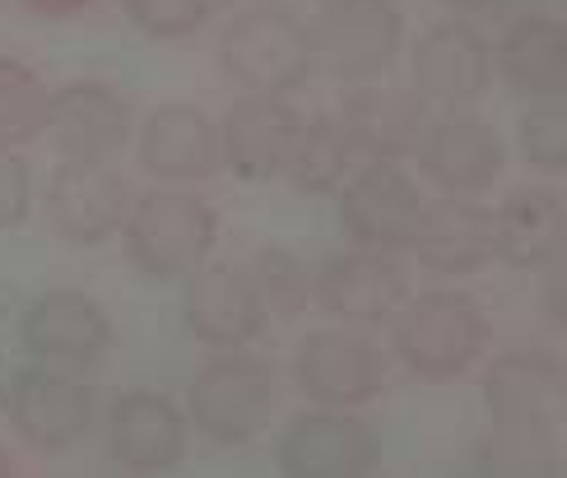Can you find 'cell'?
Masks as SVG:
<instances>
[{
    "mask_svg": "<svg viewBox=\"0 0 567 478\" xmlns=\"http://www.w3.org/2000/svg\"><path fill=\"white\" fill-rule=\"evenodd\" d=\"M219 70L243 93H266V98L298 93L317 70L307 23L279 6L243 10L219 38Z\"/></svg>",
    "mask_w": 567,
    "mask_h": 478,
    "instance_id": "1",
    "label": "cell"
},
{
    "mask_svg": "<svg viewBox=\"0 0 567 478\" xmlns=\"http://www.w3.org/2000/svg\"><path fill=\"white\" fill-rule=\"evenodd\" d=\"M395 357L419 381H461L488 344V321L465 293H423L395 312Z\"/></svg>",
    "mask_w": 567,
    "mask_h": 478,
    "instance_id": "2",
    "label": "cell"
},
{
    "mask_svg": "<svg viewBox=\"0 0 567 478\" xmlns=\"http://www.w3.org/2000/svg\"><path fill=\"white\" fill-rule=\"evenodd\" d=\"M126 251L131 266L150 279H182L200 270L209 251H215L219 219L196 190L163 186L135 200L126 214Z\"/></svg>",
    "mask_w": 567,
    "mask_h": 478,
    "instance_id": "3",
    "label": "cell"
},
{
    "mask_svg": "<svg viewBox=\"0 0 567 478\" xmlns=\"http://www.w3.org/2000/svg\"><path fill=\"white\" fill-rule=\"evenodd\" d=\"M312 56L340 84H372L386 75L405 42V19L395 0H321L307 23Z\"/></svg>",
    "mask_w": 567,
    "mask_h": 478,
    "instance_id": "4",
    "label": "cell"
},
{
    "mask_svg": "<svg viewBox=\"0 0 567 478\" xmlns=\"http://www.w3.org/2000/svg\"><path fill=\"white\" fill-rule=\"evenodd\" d=\"M275 372L251 353L228 349L215 363H205L192 381V418L219 446H247L270 427L275 414Z\"/></svg>",
    "mask_w": 567,
    "mask_h": 478,
    "instance_id": "5",
    "label": "cell"
},
{
    "mask_svg": "<svg viewBox=\"0 0 567 478\" xmlns=\"http://www.w3.org/2000/svg\"><path fill=\"white\" fill-rule=\"evenodd\" d=\"M293 381L321 409H359V404L382 395L386 357L368 334L326 325L293 349Z\"/></svg>",
    "mask_w": 567,
    "mask_h": 478,
    "instance_id": "6",
    "label": "cell"
},
{
    "mask_svg": "<svg viewBox=\"0 0 567 478\" xmlns=\"http://www.w3.org/2000/svg\"><path fill=\"white\" fill-rule=\"evenodd\" d=\"M423 209L419 186L395 163H368L340 186V228L363 251H405Z\"/></svg>",
    "mask_w": 567,
    "mask_h": 478,
    "instance_id": "7",
    "label": "cell"
},
{
    "mask_svg": "<svg viewBox=\"0 0 567 478\" xmlns=\"http://www.w3.org/2000/svg\"><path fill=\"white\" fill-rule=\"evenodd\" d=\"M419 167L442 196H461V200H475L484 190L503 177V163H507V149H503V135L493 131V122L484 116H470V112H452L442 122H429L423 126V139H419Z\"/></svg>",
    "mask_w": 567,
    "mask_h": 478,
    "instance_id": "8",
    "label": "cell"
},
{
    "mask_svg": "<svg viewBox=\"0 0 567 478\" xmlns=\"http://www.w3.org/2000/svg\"><path fill=\"white\" fill-rule=\"evenodd\" d=\"M131 181L112 163H75L65 158L47 181V219L56 237L75 247H99L126 224Z\"/></svg>",
    "mask_w": 567,
    "mask_h": 478,
    "instance_id": "9",
    "label": "cell"
},
{
    "mask_svg": "<svg viewBox=\"0 0 567 478\" xmlns=\"http://www.w3.org/2000/svg\"><path fill=\"white\" fill-rule=\"evenodd\" d=\"M47 135L61 158L107 163L131 135V103L103 80H70L47 93Z\"/></svg>",
    "mask_w": 567,
    "mask_h": 478,
    "instance_id": "10",
    "label": "cell"
},
{
    "mask_svg": "<svg viewBox=\"0 0 567 478\" xmlns=\"http://www.w3.org/2000/svg\"><path fill=\"white\" fill-rule=\"evenodd\" d=\"M93 409H99L93 391L80 376L56 372V367L19 372L14 386H10L14 433L33 450H52V456L56 450H70L75 441H84V433L93 427Z\"/></svg>",
    "mask_w": 567,
    "mask_h": 478,
    "instance_id": "11",
    "label": "cell"
},
{
    "mask_svg": "<svg viewBox=\"0 0 567 478\" xmlns=\"http://www.w3.org/2000/svg\"><path fill=\"white\" fill-rule=\"evenodd\" d=\"M414 93L423 103H437V107H465L488 93L493 84V52L488 42L470 29V23H433L429 33L414 42Z\"/></svg>",
    "mask_w": 567,
    "mask_h": 478,
    "instance_id": "12",
    "label": "cell"
},
{
    "mask_svg": "<svg viewBox=\"0 0 567 478\" xmlns=\"http://www.w3.org/2000/svg\"><path fill=\"white\" fill-rule=\"evenodd\" d=\"M377 465V437L363 418L317 409L289 423L279 437L284 478H368Z\"/></svg>",
    "mask_w": 567,
    "mask_h": 478,
    "instance_id": "13",
    "label": "cell"
},
{
    "mask_svg": "<svg viewBox=\"0 0 567 478\" xmlns=\"http://www.w3.org/2000/svg\"><path fill=\"white\" fill-rule=\"evenodd\" d=\"M312 298L344 325H382L405 306L410 283L386 260V251H340L317 270Z\"/></svg>",
    "mask_w": 567,
    "mask_h": 478,
    "instance_id": "14",
    "label": "cell"
},
{
    "mask_svg": "<svg viewBox=\"0 0 567 478\" xmlns=\"http://www.w3.org/2000/svg\"><path fill=\"white\" fill-rule=\"evenodd\" d=\"M19 334L47 367H93L112 349V321L84 293H42L23 312Z\"/></svg>",
    "mask_w": 567,
    "mask_h": 478,
    "instance_id": "15",
    "label": "cell"
},
{
    "mask_svg": "<svg viewBox=\"0 0 567 478\" xmlns=\"http://www.w3.org/2000/svg\"><path fill=\"white\" fill-rule=\"evenodd\" d=\"M429 103L414 89H395V84H353V93L340 103L336 122L344 126L349 145L372 163H395L410 158L429 126Z\"/></svg>",
    "mask_w": 567,
    "mask_h": 478,
    "instance_id": "16",
    "label": "cell"
},
{
    "mask_svg": "<svg viewBox=\"0 0 567 478\" xmlns=\"http://www.w3.org/2000/svg\"><path fill=\"white\" fill-rule=\"evenodd\" d=\"M182 321L196 340L215 349H243L266 330V306L256 298L243 270L233 266H200L186 279L182 293Z\"/></svg>",
    "mask_w": 567,
    "mask_h": 478,
    "instance_id": "17",
    "label": "cell"
},
{
    "mask_svg": "<svg viewBox=\"0 0 567 478\" xmlns=\"http://www.w3.org/2000/svg\"><path fill=\"white\" fill-rule=\"evenodd\" d=\"M107 456L131 474H163L186 456V418L168 395L131 391L107 409Z\"/></svg>",
    "mask_w": 567,
    "mask_h": 478,
    "instance_id": "18",
    "label": "cell"
},
{
    "mask_svg": "<svg viewBox=\"0 0 567 478\" xmlns=\"http://www.w3.org/2000/svg\"><path fill=\"white\" fill-rule=\"evenodd\" d=\"M224 163L219 154V126L209 122L200 107L186 103H168L145 116L140 126V167L154 181H205L215 167Z\"/></svg>",
    "mask_w": 567,
    "mask_h": 478,
    "instance_id": "19",
    "label": "cell"
},
{
    "mask_svg": "<svg viewBox=\"0 0 567 478\" xmlns=\"http://www.w3.org/2000/svg\"><path fill=\"white\" fill-rule=\"evenodd\" d=\"M298 112L284 98H266V93H247L243 103H233L224 126H219V154L233 163V173L247 181H270L284 173L289 149L298 139Z\"/></svg>",
    "mask_w": 567,
    "mask_h": 478,
    "instance_id": "20",
    "label": "cell"
},
{
    "mask_svg": "<svg viewBox=\"0 0 567 478\" xmlns=\"http://www.w3.org/2000/svg\"><path fill=\"white\" fill-rule=\"evenodd\" d=\"M493 214V256L507 260L516 270H545L558 266L567 247V209L554 190L522 186L507 190Z\"/></svg>",
    "mask_w": 567,
    "mask_h": 478,
    "instance_id": "21",
    "label": "cell"
},
{
    "mask_svg": "<svg viewBox=\"0 0 567 478\" xmlns=\"http://www.w3.org/2000/svg\"><path fill=\"white\" fill-rule=\"evenodd\" d=\"M410 251L433 274H475L493 260V214L475 200L446 196L442 205L423 209Z\"/></svg>",
    "mask_w": 567,
    "mask_h": 478,
    "instance_id": "22",
    "label": "cell"
},
{
    "mask_svg": "<svg viewBox=\"0 0 567 478\" xmlns=\"http://www.w3.org/2000/svg\"><path fill=\"white\" fill-rule=\"evenodd\" d=\"M484 404L507 427H545L563 409V372L549 353H503L484 376Z\"/></svg>",
    "mask_w": 567,
    "mask_h": 478,
    "instance_id": "23",
    "label": "cell"
},
{
    "mask_svg": "<svg viewBox=\"0 0 567 478\" xmlns=\"http://www.w3.org/2000/svg\"><path fill=\"white\" fill-rule=\"evenodd\" d=\"M498 75L516 98H558L567 89V29L558 19H516L498 42Z\"/></svg>",
    "mask_w": 567,
    "mask_h": 478,
    "instance_id": "24",
    "label": "cell"
},
{
    "mask_svg": "<svg viewBox=\"0 0 567 478\" xmlns=\"http://www.w3.org/2000/svg\"><path fill=\"white\" fill-rule=\"evenodd\" d=\"M353 163H359V149L349 145L344 126L336 116H317V122L298 126L289 163H284V177H289V186L302 190V196H330V190H340L353 177Z\"/></svg>",
    "mask_w": 567,
    "mask_h": 478,
    "instance_id": "25",
    "label": "cell"
},
{
    "mask_svg": "<svg viewBox=\"0 0 567 478\" xmlns=\"http://www.w3.org/2000/svg\"><path fill=\"white\" fill-rule=\"evenodd\" d=\"M47 126V89L23 61L0 56V149L33 145Z\"/></svg>",
    "mask_w": 567,
    "mask_h": 478,
    "instance_id": "26",
    "label": "cell"
},
{
    "mask_svg": "<svg viewBox=\"0 0 567 478\" xmlns=\"http://www.w3.org/2000/svg\"><path fill=\"white\" fill-rule=\"evenodd\" d=\"M247 283L261 298L266 316H298L307 298H312V283H307V270L298 266L293 251L284 247H256L251 251V266L243 270Z\"/></svg>",
    "mask_w": 567,
    "mask_h": 478,
    "instance_id": "27",
    "label": "cell"
},
{
    "mask_svg": "<svg viewBox=\"0 0 567 478\" xmlns=\"http://www.w3.org/2000/svg\"><path fill=\"white\" fill-rule=\"evenodd\" d=\"M516 145L522 158L545 167V173H563L567 167V107L558 98H539L535 107L522 112L516 122Z\"/></svg>",
    "mask_w": 567,
    "mask_h": 478,
    "instance_id": "28",
    "label": "cell"
},
{
    "mask_svg": "<svg viewBox=\"0 0 567 478\" xmlns=\"http://www.w3.org/2000/svg\"><path fill=\"white\" fill-rule=\"evenodd\" d=\"M215 0H126L131 23L154 42H182L205 29Z\"/></svg>",
    "mask_w": 567,
    "mask_h": 478,
    "instance_id": "29",
    "label": "cell"
},
{
    "mask_svg": "<svg viewBox=\"0 0 567 478\" xmlns=\"http://www.w3.org/2000/svg\"><path fill=\"white\" fill-rule=\"evenodd\" d=\"M33 209V173L14 149H0V232L23 228Z\"/></svg>",
    "mask_w": 567,
    "mask_h": 478,
    "instance_id": "30",
    "label": "cell"
},
{
    "mask_svg": "<svg viewBox=\"0 0 567 478\" xmlns=\"http://www.w3.org/2000/svg\"><path fill=\"white\" fill-rule=\"evenodd\" d=\"M33 14H75V10H84L89 0H23Z\"/></svg>",
    "mask_w": 567,
    "mask_h": 478,
    "instance_id": "31",
    "label": "cell"
},
{
    "mask_svg": "<svg viewBox=\"0 0 567 478\" xmlns=\"http://www.w3.org/2000/svg\"><path fill=\"white\" fill-rule=\"evenodd\" d=\"M446 6H456V10H480V6H493V0H446Z\"/></svg>",
    "mask_w": 567,
    "mask_h": 478,
    "instance_id": "32",
    "label": "cell"
},
{
    "mask_svg": "<svg viewBox=\"0 0 567 478\" xmlns=\"http://www.w3.org/2000/svg\"><path fill=\"white\" fill-rule=\"evenodd\" d=\"M0 478H10V465H6V450H0Z\"/></svg>",
    "mask_w": 567,
    "mask_h": 478,
    "instance_id": "33",
    "label": "cell"
}]
</instances>
